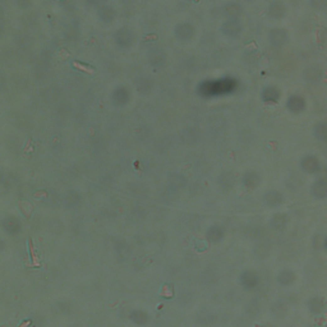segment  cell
<instances>
[{"instance_id":"obj_2","label":"cell","mask_w":327,"mask_h":327,"mask_svg":"<svg viewBox=\"0 0 327 327\" xmlns=\"http://www.w3.org/2000/svg\"><path fill=\"white\" fill-rule=\"evenodd\" d=\"M74 67H75V68H79V69H82V70H84V72L88 73V74H92V73L95 72L92 68L86 67V65H81V64H78V63H74Z\"/></svg>"},{"instance_id":"obj_1","label":"cell","mask_w":327,"mask_h":327,"mask_svg":"<svg viewBox=\"0 0 327 327\" xmlns=\"http://www.w3.org/2000/svg\"><path fill=\"white\" fill-rule=\"evenodd\" d=\"M160 294H162V295L166 297V298H171V297H172V289H171L169 285H164V286L161 287V290H160Z\"/></svg>"}]
</instances>
